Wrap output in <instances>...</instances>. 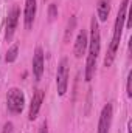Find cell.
<instances>
[{
	"label": "cell",
	"instance_id": "1",
	"mask_svg": "<svg viewBox=\"0 0 132 133\" xmlns=\"http://www.w3.org/2000/svg\"><path fill=\"white\" fill-rule=\"evenodd\" d=\"M128 8H129V0H123L120 5V9L117 12V19H115V25H113V36L107 50V54L104 57V66H110L115 61L118 46H120V40L123 36V30H124V22L128 19Z\"/></svg>",
	"mask_w": 132,
	"mask_h": 133
},
{
	"label": "cell",
	"instance_id": "2",
	"mask_svg": "<svg viewBox=\"0 0 132 133\" xmlns=\"http://www.w3.org/2000/svg\"><path fill=\"white\" fill-rule=\"evenodd\" d=\"M101 51V34H99L98 20L93 17L90 22V39H89V54L86 61V81L90 82L97 71V59Z\"/></svg>",
	"mask_w": 132,
	"mask_h": 133
},
{
	"label": "cell",
	"instance_id": "3",
	"mask_svg": "<svg viewBox=\"0 0 132 133\" xmlns=\"http://www.w3.org/2000/svg\"><path fill=\"white\" fill-rule=\"evenodd\" d=\"M25 107V95L20 88H9L8 90V95H6V108L17 115V113H22Z\"/></svg>",
	"mask_w": 132,
	"mask_h": 133
},
{
	"label": "cell",
	"instance_id": "4",
	"mask_svg": "<svg viewBox=\"0 0 132 133\" xmlns=\"http://www.w3.org/2000/svg\"><path fill=\"white\" fill-rule=\"evenodd\" d=\"M68 76H70V65H68V59L62 57L58 71H56V88H58V95L64 96L67 93V87H68Z\"/></svg>",
	"mask_w": 132,
	"mask_h": 133
},
{
	"label": "cell",
	"instance_id": "5",
	"mask_svg": "<svg viewBox=\"0 0 132 133\" xmlns=\"http://www.w3.org/2000/svg\"><path fill=\"white\" fill-rule=\"evenodd\" d=\"M19 17H20V9L17 5H14L9 12H8V19H6V28H5V40L9 42L13 39V36L16 33L17 23H19Z\"/></svg>",
	"mask_w": 132,
	"mask_h": 133
},
{
	"label": "cell",
	"instance_id": "6",
	"mask_svg": "<svg viewBox=\"0 0 132 133\" xmlns=\"http://www.w3.org/2000/svg\"><path fill=\"white\" fill-rule=\"evenodd\" d=\"M112 116H113V105H112V102H109L101 110L98 121V132L97 133H109V129L112 125Z\"/></svg>",
	"mask_w": 132,
	"mask_h": 133
},
{
	"label": "cell",
	"instance_id": "7",
	"mask_svg": "<svg viewBox=\"0 0 132 133\" xmlns=\"http://www.w3.org/2000/svg\"><path fill=\"white\" fill-rule=\"evenodd\" d=\"M36 11H37V3L36 0H25V11H23V20H25V28L31 30L36 19Z\"/></svg>",
	"mask_w": 132,
	"mask_h": 133
},
{
	"label": "cell",
	"instance_id": "8",
	"mask_svg": "<svg viewBox=\"0 0 132 133\" xmlns=\"http://www.w3.org/2000/svg\"><path fill=\"white\" fill-rule=\"evenodd\" d=\"M33 73H34V79L36 81H40V77L44 74V50L40 46H36V50H34Z\"/></svg>",
	"mask_w": 132,
	"mask_h": 133
},
{
	"label": "cell",
	"instance_id": "9",
	"mask_svg": "<svg viewBox=\"0 0 132 133\" xmlns=\"http://www.w3.org/2000/svg\"><path fill=\"white\" fill-rule=\"evenodd\" d=\"M44 96H45L44 90H36V93L33 95V99H31V104H30V113H28V119L30 121H34L37 118L40 105L44 102Z\"/></svg>",
	"mask_w": 132,
	"mask_h": 133
},
{
	"label": "cell",
	"instance_id": "10",
	"mask_svg": "<svg viewBox=\"0 0 132 133\" xmlns=\"http://www.w3.org/2000/svg\"><path fill=\"white\" fill-rule=\"evenodd\" d=\"M89 46V36H87V31L82 28L79 33H78V37H76V42H75V56L78 59L82 57V54L86 53Z\"/></svg>",
	"mask_w": 132,
	"mask_h": 133
},
{
	"label": "cell",
	"instance_id": "11",
	"mask_svg": "<svg viewBox=\"0 0 132 133\" xmlns=\"http://www.w3.org/2000/svg\"><path fill=\"white\" fill-rule=\"evenodd\" d=\"M110 2L112 0H97V16L99 22H106L110 12Z\"/></svg>",
	"mask_w": 132,
	"mask_h": 133
},
{
	"label": "cell",
	"instance_id": "12",
	"mask_svg": "<svg viewBox=\"0 0 132 133\" xmlns=\"http://www.w3.org/2000/svg\"><path fill=\"white\" fill-rule=\"evenodd\" d=\"M75 26H76V17H75V16H71V17H70V20L67 22L65 34H64V40H65V42L70 40L71 34H73V31H75Z\"/></svg>",
	"mask_w": 132,
	"mask_h": 133
},
{
	"label": "cell",
	"instance_id": "13",
	"mask_svg": "<svg viewBox=\"0 0 132 133\" xmlns=\"http://www.w3.org/2000/svg\"><path fill=\"white\" fill-rule=\"evenodd\" d=\"M17 54H19V46H17V45H13V46L8 50V53H6V56H5V61H6L8 64H13V62L17 59Z\"/></svg>",
	"mask_w": 132,
	"mask_h": 133
},
{
	"label": "cell",
	"instance_id": "14",
	"mask_svg": "<svg viewBox=\"0 0 132 133\" xmlns=\"http://www.w3.org/2000/svg\"><path fill=\"white\" fill-rule=\"evenodd\" d=\"M56 17H58V6H56L55 3H51V5L48 6V20L53 22Z\"/></svg>",
	"mask_w": 132,
	"mask_h": 133
},
{
	"label": "cell",
	"instance_id": "15",
	"mask_svg": "<svg viewBox=\"0 0 132 133\" xmlns=\"http://www.w3.org/2000/svg\"><path fill=\"white\" fill-rule=\"evenodd\" d=\"M131 82H132V71L128 74V81H126V93L128 98H132V88H131Z\"/></svg>",
	"mask_w": 132,
	"mask_h": 133
},
{
	"label": "cell",
	"instance_id": "16",
	"mask_svg": "<svg viewBox=\"0 0 132 133\" xmlns=\"http://www.w3.org/2000/svg\"><path fill=\"white\" fill-rule=\"evenodd\" d=\"M3 129H5V130H3V133H11V132H13V124H11V122H6Z\"/></svg>",
	"mask_w": 132,
	"mask_h": 133
},
{
	"label": "cell",
	"instance_id": "17",
	"mask_svg": "<svg viewBox=\"0 0 132 133\" xmlns=\"http://www.w3.org/2000/svg\"><path fill=\"white\" fill-rule=\"evenodd\" d=\"M39 133H48V125H47V122H44V124L40 125V129H39Z\"/></svg>",
	"mask_w": 132,
	"mask_h": 133
},
{
	"label": "cell",
	"instance_id": "18",
	"mask_svg": "<svg viewBox=\"0 0 132 133\" xmlns=\"http://www.w3.org/2000/svg\"><path fill=\"white\" fill-rule=\"evenodd\" d=\"M128 133H132V129H131V122L128 124Z\"/></svg>",
	"mask_w": 132,
	"mask_h": 133
}]
</instances>
